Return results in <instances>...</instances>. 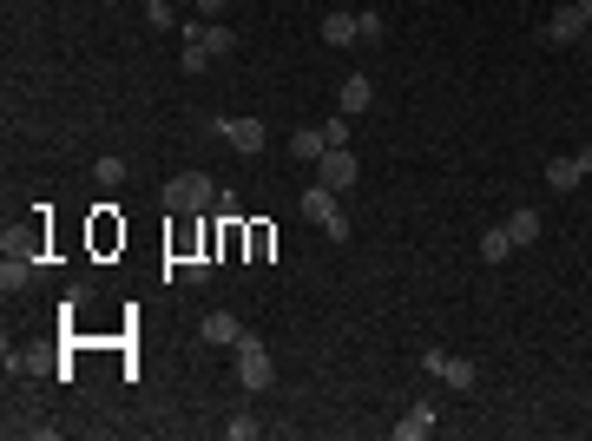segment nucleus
<instances>
[{
  "label": "nucleus",
  "mask_w": 592,
  "mask_h": 441,
  "mask_svg": "<svg viewBox=\"0 0 592 441\" xmlns=\"http://www.w3.org/2000/svg\"><path fill=\"white\" fill-rule=\"evenodd\" d=\"M218 178H204V172H178L165 178V211L172 218H198V211H218Z\"/></svg>",
  "instance_id": "f257e3e1"
},
{
  "label": "nucleus",
  "mask_w": 592,
  "mask_h": 441,
  "mask_svg": "<svg viewBox=\"0 0 592 441\" xmlns=\"http://www.w3.org/2000/svg\"><path fill=\"white\" fill-rule=\"evenodd\" d=\"M224 53H237V33L224 27V20H211V27L191 20V27H185V73H204V66L224 60Z\"/></svg>",
  "instance_id": "f03ea898"
},
{
  "label": "nucleus",
  "mask_w": 592,
  "mask_h": 441,
  "mask_svg": "<svg viewBox=\"0 0 592 441\" xmlns=\"http://www.w3.org/2000/svg\"><path fill=\"white\" fill-rule=\"evenodd\" d=\"M237 382H244L250 395H264L270 382H277V369H270V343H264L257 330L237 336Z\"/></svg>",
  "instance_id": "7ed1b4c3"
},
{
  "label": "nucleus",
  "mask_w": 592,
  "mask_h": 441,
  "mask_svg": "<svg viewBox=\"0 0 592 441\" xmlns=\"http://www.w3.org/2000/svg\"><path fill=\"white\" fill-rule=\"evenodd\" d=\"M303 218L323 224L329 244H349V218H343V205H336V191H329V185H310V191H303Z\"/></svg>",
  "instance_id": "20e7f679"
},
{
  "label": "nucleus",
  "mask_w": 592,
  "mask_h": 441,
  "mask_svg": "<svg viewBox=\"0 0 592 441\" xmlns=\"http://www.w3.org/2000/svg\"><path fill=\"white\" fill-rule=\"evenodd\" d=\"M586 33H592L586 7H579V0H566V7H553V20L540 27V40H546V47H579Z\"/></svg>",
  "instance_id": "39448f33"
},
{
  "label": "nucleus",
  "mask_w": 592,
  "mask_h": 441,
  "mask_svg": "<svg viewBox=\"0 0 592 441\" xmlns=\"http://www.w3.org/2000/svg\"><path fill=\"white\" fill-rule=\"evenodd\" d=\"M421 369L435 382H448V389H474V382H481V369H474L468 356H454V349H421Z\"/></svg>",
  "instance_id": "423d86ee"
},
{
  "label": "nucleus",
  "mask_w": 592,
  "mask_h": 441,
  "mask_svg": "<svg viewBox=\"0 0 592 441\" xmlns=\"http://www.w3.org/2000/svg\"><path fill=\"white\" fill-rule=\"evenodd\" d=\"M211 132H218L231 152H244V158H257V152L270 145V126H264V119H218Z\"/></svg>",
  "instance_id": "0eeeda50"
},
{
  "label": "nucleus",
  "mask_w": 592,
  "mask_h": 441,
  "mask_svg": "<svg viewBox=\"0 0 592 441\" xmlns=\"http://www.w3.org/2000/svg\"><path fill=\"white\" fill-rule=\"evenodd\" d=\"M362 178V165H356V152L349 145H329L323 158H316V185H329V191H349Z\"/></svg>",
  "instance_id": "6e6552de"
},
{
  "label": "nucleus",
  "mask_w": 592,
  "mask_h": 441,
  "mask_svg": "<svg viewBox=\"0 0 592 441\" xmlns=\"http://www.w3.org/2000/svg\"><path fill=\"white\" fill-rule=\"evenodd\" d=\"M33 277H40V257H33V251H20V244H14V231H7V264H0V290L14 297V290H27Z\"/></svg>",
  "instance_id": "1a4fd4ad"
},
{
  "label": "nucleus",
  "mask_w": 592,
  "mask_h": 441,
  "mask_svg": "<svg viewBox=\"0 0 592 441\" xmlns=\"http://www.w3.org/2000/svg\"><path fill=\"white\" fill-rule=\"evenodd\" d=\"M198 336H204V343H218V349H237V336H244V323H237L231 310H211V316L198 323Z\"/></svg>",
  "instance_id": "9d476101"
},
{
  "label": "nucleus",
  "mask_w": 592,
  "mask_h": 441,
  "mask_svg": "<svg viewBox=\"0 0 592 441\" xmlns=\"http://www.w3.org/2000/svg\"><path fill=\"white\" fill-rule=\"evenodd\" d=\"M507 237H514V251L540 244V211H533V205H514V211H507Z\"/></svg>",
  "instance_id": "9b49d317"
},
{
  "label": "nucleus",
  "mask_w": 592,
  "mask_h": 441,
  "mask_svg": "<svg viewBox=\"0 0 592 441\" xmlns=\"http://www.w3.org/2000/svg\"><path fill=\"white\" fill-rule=\"evenodd\" d=\"M369 99H375V79H369V73H349V79H343V93H336V106L356 119V112H369Z\"/></svg>",
  "instance_id": "f8f14e48"
},
{
  "label": "nucleus",
  "mask_w": 592,
  "mask_h": 441,
  "mask_svg": "<svg viewBox=\"0 0 592 441\" xmlns=\"http://www.w3.org/2000/svg\"><path fill=\"white\" fill-rule=\"evenodd\" d=\"M579 178H586V165H579V152H566V158H546V191H573Z\"/></svg>",
  "instance_id": "ddd939ff"
},
{
  "label": "nucleus",
  "mask_w": 592,
  "mask_h": 441,
  "mask_svg": "<svg viewBox=\"0 0 592 441\" xmlns=\"http://www.w3.org/2000/svg\"><path fill=\"white\" fill-rule=\"evenodd\" d=\"M428 435H435V409H428V402H415V409L395 422V441H428Z\"/></svg>",
  "instance_id": "4468645a"
},
{
  "label": "nucleus",
  "mask_w": 592,
  "mask_h": 441,
  "mask_svg": "<svg viewBox=\"0 0 592 441\" xmlns=\"http://www.w3.org/2000/svg\"><path fill=\"white\" fill-rule=\"evenodd\" d=\"M323 152H329L323 126H296V132H290V158H310V165H316V158H323Z\"/></svg>",
  "instance_id": "2eb2a0df"
},
{
  "label": "nucleus",
  "mask_w": 592,
  "mask_h": 441,
  "mask_svg": "<svg viewBox=\"0 0 592 441\" xmlns=\"http://www.w3.org/2000/svg\"><path fill=\"white\" fill-rule=\"evenodd\" d=\"M323 40L329 47H356L362 33H356V14H343V7H336V14H323Z\"/></svg>",
  "instance_id": "dca6fc26"
},
{
  "label": "nucleus",
  "mask_w": 592,
  "mask_h": 441,
  "mask_svg": "<svg viewBox=\"0 0 592 441\" xmlns=\"http://www.w3.org/2000/svg\"><path fill=\"white\" fill-rule=\"evenodd\" d=\"M481 257H487V264H507V257H514V237H507V224H487V231H481Z\"/></svg>",
  "instance_id": "f3484780"
},
{
  "label": "nucleus",
  "mask_w": 592,
  "mask_h": 441,
  "mask_svg": "<svg viewBox=\"0 0 592 441\" xmlns=\"http://www.w3.org/2000/svg\"><path fill=\"white\" fill-rule=\"evenodd\" d=\"M125 172H132V165H125V158H99V165H93V178H99V185H125Z\"/></svg>",
  "instance_id": "a211bd4d"
},
{
  "label": "nucleus",
  "mask_w": 592,
  "mask_h": 441,
  "mask_svg": "<svg viewBox=\"0 0 592 441\" xmlns=\"http://www.w3.org/2000/svg\"><path fill=\"white\" fill-rule=\"evenodd\" d=\"M224 435H231V441H257V435H264V422H257V415H231Z\"/></svg>",
  "instance_id": "6ab92c4d"
},
{
  "label": "nucleus",
  "mask_w": 592,
  "mask_h": 441,
  "mask_svg": "<svg viewBox=\"0 0 592 441\" xmlns=\"http://www.w3.org/2000/svg\"><path fill=\"white\" fill-rule=\"evenodd\" d=\"M356 33H362V47H375V40L389 33V20H382V14H356Z\"/></svg>",
  "instance_id": "aec40b11"
},
{
  "label": "nucleus",
  "mask_w": 592,
  "mask_h": 441,
  "mask_svg": "<svg viewBox=\"0 0 592 441\" xmlns=\"http://www.w3.org/2000/svg\"><path fill=\"white\" fill-rule=\"evenodd\" d=\"M178 277H185V284H204V277H211V264H204V257H178Z\"/></svg>",
  "instance_id": "412c9836"
},
{
  "label": "nucleus",
  "mask_w": 592,
  "mask_h": 441,
  "mask_svg": "<svg viewBox=\"0 0 592 441\" xmlns=\"http://www.w3.org/2000/svg\"><path fill=\"white\" fill-rule=\"evenodd\" d=\"M323 139H329V145H349V112H336V119H329Z\"/></svg>",
  "instance_id": "4be33fe9"
},
{
  "label": "nucleus",
  "mask_w": 592,
  "mask_h": 441,
  "mask_svg": "<svg viewBox=\"0 0 592 441\" xmlns=\"http://www.w3.org/2000/svg\"><path fill=\"white\" fill-rule=\"evenodd\" d=\"M198 14H224V0H198Z\"/></svg>",
  "instance_id": "5701e85b"
},
{
  "label": "nucleus",
  "mask_w": 592,
  "mask_h": 441,
  "mask_svg": "<svg viewBox=\"0 0 592 441\" xmlns=\"http://www.w3.org/2000/svg\"><path fill=\"white\" fill-rule=\"evenodd\" d=\"M579 7H586V20H592V0H579Z\"/></svg>",
  "instance_id": "b1692460"
},
{
  "label": "nucleus",
  "mask_w": 592,
  "mask_h": 441,
  "mask_svg": "<svg viewBox=\"0 0 592 441\" xmlns=\"http://www.w3.org/2000/svg\"><path fill=\"white\" fill-rule=\"evenodd\" d=\"M139 7H152V0H139Z\"/></svg>",
  "instance_id": "393cba45"
}]
</instances>
